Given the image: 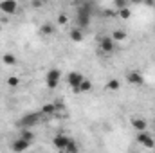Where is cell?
Masks as SVG:
<instances>
[{
	"label": "cell",
	"instance_id": "22",
	"mask_svg": "<svg viewBox=\"0 0 155 153\" xmlns=\"http://www.w3.org/2000/svg\"><path fill=\"white\" fill-rule=\"evenodd\" d=\"M117 15H119V16H121V18H123V20H128V18H130V15H132V13H130V9H128V7H126V9H121V11H117Z\"/></svg>",
	"mask_w": 155,
	"mask_h": 153
},
{
	"label": "cell",
	"instance_id": "14",
	"mask_svg": "<svg viewBox=\"0 0 155 153\" xmlns=\"http://www.w3.org/2000/svg\"><path fill=\"white\" fill-rule=\"evenodd\" d=\"M105 88H107V90H110V92H117V90L121 88V81L116 79V77H114V79H108V81H107V85H105Z\"/></svg>",
	"mask_w": 155,
	"mask_h": 153
},
{
	"label": "cell",
	"instance_id": "5",
	"mask_svg": "<svg viewBox=\"0 0 155 153\" xmlns=\"http://www.w3.org/2000/svg\"><path fill=\"white\" fill-rule=\"evenodd\" d=\"M137 142L143 144L144 148H155V139L153 135H150V132H139L137 133Z\"/></svg>",
	"mask_w": 155,
	"mask_h": 153
},
{
	"label": "cell",
	"instance_id": "7",
	"mask_svg": "<svg viewBox=\"0 0 155 153\" xmlns=\"http://www.w3.org/2000/svg\"><path fill=\"white\" fill-rule=\"evenodd\" d=\"M126 81H128L130 85L141 86V85L144 83V77H143V74H141L139 70H128V72H126Z\"/></svg>",
	"mask_w": 155,
	"mask_h": 153
},
{
	"label": "cell",
	"instance_id": "8",
	"mask_svg": "<svg viewBox=\"0 0 155 153\" xmlns=\"http://www.w3.org/2000/svg\"><path fill=\"white\" fill-rule=\"evenodd\" d=\"M69 141H71V137H67V135H63V133H58V135L52 139V144H54V148H56L58 151H65Z\"/></svg>",
	"mask_w": 155,
	"mask_h": 153
},
{
	"label": "cell",
	"instance_id": "23",
	"mask_svg": "<svg viewBox=\"0 0 155 153\" xmlns=\"http://www.w3.org/2000/svg\"><path fill=\"white\" fill-rule=\"evenodd\" d=\"M114 5H116L117 11H121V9H126V5H128V4H126V0H116V2H114Z\"/></svg>",
	"mask_w": 155,
	"mask_h": 153
},
{
	"label": "cell",
	"instance_id": "2",
	"mask_svg": "<svg viewBox=\"0 0 155 153\" xmlns=\"http://www.w3.org/2000/svg\"><path fill=\"white\" fill-rule=\"evenodd\" d=\"M40 121H41V114H40V112H27V114H24L20 117L18 126H20L22 130H33Z\"/></svg>",
	"mask_w": 155,
	"mask_h": 153
},
{
	"label": "cell",
	"instance_id": "6",
	"mask_svg": "<svg viewBox=\"0 0 155 153\" xmlns=\"http://www.w3.org/2000/svg\"><path fill=\"white\" fill-rule=\"evenodd\" d=\"M29 148H31V142L24 141L22 137H16V139L11 141V150L16 153H22V151H25V150H29Z\"/></svg>",
	"mask_w": 155,
	"mask_h": 153
},
{
	"label": "cell",
	"instance_id": "18",
	"mask_svg": "<svg viewBox=\"0 0 155 153\" xmlns=\"http://www.w3.org/2000/svg\"><path fill=\"white\" fill-rule=\"evenodd\" d=\"M65 151H67V153H79V146H78V142L74 141V139H71V141H69V144H67Z\"/></svg>",
	"mask_w": 155,
	"mask_h": 153
},
{
	"label": "cell",
	"instance_id": "24",
	"mask_svg": "<svg viewBox=\"0 0 155 153\" xmlns=\"http://www.w3.org/2000/svg\"><path fill=\"white\" fill-rule=\"evenodd\" d=\"M67 22H69V18H67V15H58V24L60 25H67Z\"/></svg>",
	"mask_w": 155,
	"mask_h": 153
},
{
	"label": "cell",
	"instance_id": "26",
	"mask_svg": "<svg viewBox=\"0 0 155 153\" xmlns=\"http://www.w3.org/2000/svg\"><path fill=\"white\" fill-rule=\"evenodd\" d=\"M31 5H33V7H41V5H43V4H41V2H33V4H31Z\"/></svg>",
	"mask_w": 155,
	"mask_h": 153
},
{
	"label": "cell",
	"instance_id": "11",
	"mask_svg": "<svg viewBox=\"0 0 155 153\" xmlns=\"http://www.w3.org/2000/svg\"><path fill=\"white\" fill-rule=\"evenodd\" d=\"M16 9H18V4L13 2V0H4V2H0V11H2L4 15H13V13H16Z\"/></svg>",
	"mask_w": 155,
	"mask_h": 153
},
{
	"label": "cell",
	"instance_id": "12",
	"mask_svg": "<svg viewBox=\"0 0 155 153\" xmlns=\"http://www.w3.org/2000/svg\"><path fill=\"white\" fill-rule=\"evenodd\" d=\"M40 114H41V117H54V115L58 114L56 105H54V103H45V105L41 106Z\"/></svg>",
	"mask_w": 155,
	"mask_h": 153
},
{
	"label": "cell",
	"instance_id": "15",
	"mask_svg": "<svg viewBox=\"0 0 155 153\" xmlns=\"http://www.w3.org/2000/svg\"><path fill=\"white\" fill-rule=\"evenodd\" d=\"M54 25L52 24H49V22H45V24H41V27H40V33L41 34H45V36H51V34H54Z\"/></svg>",
	"mask_w": 155,
	"mask_h": 153
},
{
	"label": "cell",
	"instance_id": "1",
	"mask_svg": "<svg viewBox=\"0 0 155 153\" xmlns=\"http://www.w3.org/2000/svg\"><path fill=\"white\" fill-rule=\"evenodd\" d=\"M92 20V4H79L76 13V29L83 31L85 27L90 25Z\"/></svg>",
	"mask_w": 155,
	"mask_h": 153
},
{
	"label": "cell",
	"instance_id": "28",
	"mask_svg": "<svg viewBox=\"0 0 155 153\" xmlns=\"http://www.w3.org/2000/svg\"><path fill=\"white\" fill-rule=\"evenodd\" d=\"M60 153H67V151H60Z\"/></svg>",
	"mask_w": 155,
	"mask_h": 153
},
{
	"label": "cell",
	"instance_id": "19",
	"mask_svg": "<svg viewBox=\"0 0 155 153\" xmlns=\"http://www.w3.org/2000/svg\"><path fill=\"white\" fill-rule=\"evenodd\" d=\"M2 61H4L5 65H15V63H16V58H15V54H11V52H5V54L2 56Z\"/></svg>",
	"mask_w": 155,
	"mask_h": 153
},
{
	"label": "cell",
	"instance_id": "10",
	"mask_svg": "<svg viewBox=\"0 0 155 153\" xmlns=\"http://www.w3.org/2000/svg\"><path fill=\"white\" fill-rule=\"evenodd\" d=\"M130 124H132V128L137 130V132H146V128H148L146 119H143V117H139V115L132 117V119H130Z\"/></svg>",
	"mask_w": 155,
	"mask_h": 153
},
{
	"label": "cell",
	"instance_id": "3",
	"mask_svg": "<svg viewBox=\"0 0 155 153\" xmlns=\"http://www.w3.org/2000/svg\"><path fill=\"white\" fill-rule=\"evenodd\" d=\"M83 79L85 76L81 74V72H76V70H72V72H69L67 74V85L72 88V92H79V86H81V83H83Z\"/></svg>",
	"mask_w": 155,
	"mask_h": 153
},
{
	"label": "cell",
	"instance_id": "13",
	"mask_svg": "<svg viewBox=\"0 0 155 153\" xmlns=\"http://www.w3.org/2000/svg\"><path fill=\"white\" fill-rule=\"evenodd\" d=\"M18 137H22L24 141H27V142H35V130H20V135Z\"/></svg>",
	"mask_w": 155,
	"mask_h": 153
},
{
	"label": "cell",
	"instance_id": "20",
	"mask_svg": "<svg viewBox=\"0 0 155 153\" xmlns=\"http://www.w3.org/2000/svg\"><path fill=\"white\" fill-rule=\"evenodd\" d=\"M5 83H7V86L15 88V86H18V85H20V77H18V76H9L7 79H5Z\"/></svg>",
	"mask_w": 155,
	"mask_h": 153
},
{
	"label": "cell",
	"instance_id": "17",
	"mask_svg": "<svg viewBox=\"0 0 155 153\" xmlns=\"http://www.w3.org/2000/svg\"><path fill=\"white\" fill-rule=\"evenodd\" d=\"M110 38L114 40V43H119V41H124L126 40V33L123 31V29H116L114 33H112V36Z\"/></svg>",
	"mask_w": 155,
	"mask_h": 153
},
{
	"label": "cell",
	"instance_id": "4",
	"mask_svg": "<svg viewBox=\"0 0 155 153\" xmlns=\"http://www.w3.org/2000/svg\"><path fill=\"white\" fill-rule=\"evenodd\" d=\"M60 79H61V70H58V69H51V70L47 72V76H45V83H47L49 88H58Z\"/></svg>",
	"mask_w": 155,
	"mask_h": 153
},
{
	"label": "cell",
	"instance_id": "16",
	"mask_svg": "<svg viewBox=\"0 0 155 153\" xmlns=\"http://www.w3.org/2000/svg\"><path fill=\"white\" fill-rule=\"evenodd\" d=\"M69 36L71 40L74 41V43H79V41H83V31H79V29H71V33H69Z\"/></svg>",
	"mask_w": 155,
	"mask_h": 153
},
{
	"label": "cell",
	"instance_id": "25",
	"mask_svg": "<svg viewBox=\"0 0 155 153\" xmlns=\"http://www.w3.org/2000/svg\"><path fill=\"white\" fill-rule=\"evenodd\" d=\"M105 16L112 18V16H116V11H112V9H107V11H105Z\"/></svg>",
	"mask_w": 155,
	"mask_h": 153
},
{
	"label": "cell",
	"instance_id": "27",
	"mask_svg": "<svg viewBox=\"0 0 155 153\" xmlns=\"http://www.w3.org/2000/svg\"><path fill=\"white\" fill-rule=\"evenodd\" d=\"M0 31H2V24H0Z\"/></svg>",
	"mask_w": 155,
	"mask_h": 153
},
{
	"label": "cell",
	"instance_id": "9",
	"mask_svg": "<svg viewBox=\"0 0 155 153\" xmlns=\"http://www.w3.org/2000/svg\"><path fill=\"white\" fill-rule=\"evenodd\" d=\"M114 49H116V43H114V40L110 38V36H103V38L99 40V50L101 52L110 54Z\"/></svg>",
	"mask_w": 155,
	"mask_h": 153
},
{
	"label": "cell",
	"instance_id": "21",
	"mask_svg": "<svg viewBox=\"0 0 155 153\" xmlns=\"http://www.w3.org/2000/svg\"><path fill=\"white\" fill-rule=\"evenodd\" d=\"M92 90V81L90 79H83V83H81V86H79V92H90Z\"/></svg>",
	"mask_w": 155,
	"mask_h": 153
}]
</instances>
